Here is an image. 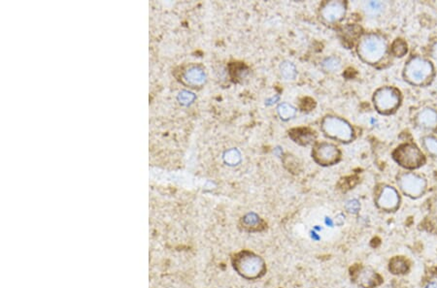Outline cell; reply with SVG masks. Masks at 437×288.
Masks as SVG:
<instances>
[{
  "label": "cell",
  "instance_id": "obj_18",
  "mask_svg": "<svg viewBox=\"0 0 437 288\" xmlns=\"http://www.w3.org/2000/svg\"><path fill=\"white\" fill-rule=\"evenodd\" d=\"M223 159L226 164L230 166H236L241 162V154L237 149H230L225 152Z\"/></svg>",
  "mask_w": 437,
  "mask_h": 288
},
{
  "label": "cell",
  "instance_id": "obj_13",
  "mask_svg": "<svg viewBox=\"0 0 437 288\" xmlns=\"http://www.w3.org/2000/svg\"><path fill=\"white\" fill-rule=\"evenodd\" d=\"M261 219L255 212H249L242 217V224L244 228L249 231H258L261 227Z\"/></svg>",
  "mask_w": 437,
  "mask_h": 288
},
{
  "label": "cell",
  "instance_id": "obj_20",
  "mask_svg": "<svg viewBox=\"0 0 437 288\" xmlns=\"http://www.w3.org/2000/svg\"><path fill=\"white\" fill-rule=\"evenodd\" d=\"M322 67L327 72H335L340 68V61L337 58L329 57L323 60Z\"/></svg>",
  "mask_w": 437,
  "mask_h": 288
},
{
  "label": "cell",
  "instance_id": "obj_16",
  "mask_svg": "<svg viewBox=\"0 0 437 288\" xmlns=\"http://www.w3.org/2000/svg\"><path fill=\"white\" fill-rule=\"evenodd\" d=\"M419 119L420 122L424 124V126L427 127L435 126L437 121V113L433 110H425L421 113Z\"/></svg>",
  "mask_w": 437,
  "mask_h": 288
},
{
  "label": "cell",
  "instance_id": "obj_11",
  "mask_svg": "<svg viewBox=\"0 0 437 288\" xmlns=\"http://www.w3.org/2000/svg\"><path fill=\"white\" fill-rule=\"evenodd\" d=\"M358 283L365 288H373L379 284V276L369 268H363L358 275Z\"/></svg>",
  "mask_w": 437,
  "mask_h": 288
},
{
  "label": "cell",
  "instance_id": "obj_7",
  "mask_svg": "<svg viewBox=\"0 0 437 288\" xmlns=\"http://www.w3.org/2000/svg\"><path fill=\"white\" fill-rule=\"evenodd\" d=\"M398 95L396 90L384 88L374 94V105L380 112H388L397 107Z\"/></svg>",
  "mask_w": 437,
  "mask_h": 288
},
{
  "label": "cell",
  "instance_id": "obj_12",
  "mask_svg": "<svg viewBox=\"0 0 437 288\" xmlns=\"http://www.w3.org/2000/svg\"><path fill=\"white\" fill-rule=\"evenodd\" d=\"M291 138L299 145L307 146L314 141V131L308 128H296L289 132Z\"/></svg>",
  "mask_w": 437,
  "mask_h": 288
},
{
  "label": "cell",
  "instance_id": "obj_21",
  "mask_svg": "<svg viewBox=\"0 0 437 288\" xmlns=\"http://www.w3.org/2000/svg\"><path fill=\"white\" fill-rule=\"evenodd\" d=\"M393 53L397 57H403L405 53L407 52V46L406 44L401 40H397L393 45Z\"/></svg>",
  "mask_w": 437,
  "mask_h": 288
},
{
  "label": "cell",
  "instance_id": "obj_4",
  "mask_svg": "<svg viewBox=\"0 0 437 288\" xmlns=\"http://www.w3.org/2000/svg\"><path fill=\"white\" fill-rule=\"evenodd\" d=\"M341 154L338 148L328 142L316 143L312 149V157L320 165L329 166L337 163Z\"/></svg>",
  "mask_w": 437,
  "mask_h": 288
},
{
  "label": "cell",
  "instance_id": "obj_9",
  "mask_svg": "<svg viewBox=\"0 0 437 288\" xmlns=\"http://www.w3.org/2000/svg\"><path fill=\"white\" fill-rule=\"evenodd\" d=\"M400 187L410 196H419L424 192L425 182L416 175L407 174L400 179Z\"/></svg>",
  "mask_w": 437,
  "mask_h": 288
},
{
  "label": "cell",
  "instance_id": "obj_10",
  "mask_svg": "<svg viewBox=\"0 0 437 288\" xmlns=\"http://www.w3.org/2000/svg\"><path fill=\"white\" fill-rule=\"evenodd\" d=\"M377 203L380 208L384 210H393L397 208L398 203V195L396 190L390 187H386L380 193Z\"/></svg>",
  "mask_w": 437,
  "mask_h": 288
},
{
  "label": "cell",
  "instance_id": "obj_19",
  "mask_svg": "<svg viewBox=\"0 0 437 288\" xmlns=\"http://www.w3.org/2000/svg\"><path fill=\"white\" fill-rule=\"evenodd\" d=\"M390 270L394 274H402L407 271V263L401 258H395L390 264Z\"/></svg>",
  "mask_w": 437,
  "mask_h": 288
},
{
  "label": "cell",
  "instance_id": "obj_6",
  "mask_svg": "<svg viewBox=\"0 0 437 288\" xmlns=\"http://www.w3.org/2000/svg\"><path fill=\"white\" fill-rule=\"evenodd\" d=\"M346 13V4L343 1L325 2L320 7V17L328 23L339 21Z\"/></svg>",
  "mask_w": 437,
  "mask_h": 288
},
{
  "label": "cell",
  "instance_id": "obj_1",
  "mask_svg": "<svg viewBox=\"0 0 437 288\" xmlns=\"http://www.w3.org/2000/svg\"><path fill=\"white\" fill-rule=\"evenodd\" d=\"M234 269L243 278L255 280L264 274L265 264L258 255L249 251H242L236 254L234 258Z\"/></svg>",
  "mask_w": 437,
  "mask_h": 288
},
{
  "label": "cell",
  "instance_id": "obj_5",
  "mask_svg": "<svg viewBox=\"0 0 437 288\" xmlns=\"http://www.w3.org/2000/svg\"><path fill=\"white\" fill-rule=\"evenodd\" d=\"M395 157L402 166L408 168H415L424 162V157L421 152L413 145L407 144L399 147L395 153Z\"/></svg>",
  "mask_w": 437,
  "mask_h": 288
},
{
  "label": "cell",
  "instance_id": "obj_14",
  "mask_svg": "<svg viewBox=\"0 0 437 288\" xmlns=\"http://www.w3.org/2000/svg\"><path fill=\"white\" fill-rule=\"evenodd\" d=\"M277 113L283 120H289L296 115L297 109L293 105L284 102L277 107Z\"/></svg>",
  "mask_w": 437,
  "mask_h": 288
},
{
  "label": "cell",
  "instance_id": "obj_17",
  "mask_svg": "<svg viewBox=\"0 0 437 288\" xmlns=\"http://www.w3.org/2000/svg\"><path fill=\"white\" fill-rule=\"evenodd\" d=\"M204 78L205 77H204L203 71L199 68L190 69V71L188 70V72L186 74V79L188 80V82H190L191 84H194V85L202 84L205 80Z\"/></svg>",
  "mask_w": 437,
  "mask_h": 288
},
{
  "label": "cell",
  "instance_id": "obj_24",
  "mask_svg": "<svg viewBox=\"0 0 437 288\" xmlns=\"http://www.w3.org/2000/svg\"><path fill=\"white\" fill-rule=\"evenodd\" d=\"M437 288V284H436V283H431V284H429V285L427 286V288Z\"/></svg>",
  "mask_w": 437,
  "mask_h": 288
},
{
  "label": "cell",
  "instance_id": "obj_23",
  "mask_svg": "<svg viewBox=\"0 0 437 288\" xmlns=\"http://www.w3.org/2000/svg\"><path fill=\"white\" fill-rule=\"evenodd\" d=\"M346 207H347V210H348L350 212L355 213V212H358V209H359V204H358V202L357 200H352V201L348 202V204H347Z\"/></svg>",
  "mask_w": 437,
  "mask_h": 288
},
{
  "label": "cell",
  "instance_id": "obj_3",
  "mask_svg": "<svg viewBox=\"0 0 437 288\" xmlns=\"http://www.w3.org/2000/svg\"><path fill=\"white\" fill-rule=\"evenodd\" d=\"M322 131L324 134L340 142H351L354 138L352 126L343 118L335 115H327L322 120Z\"/></svg>",
  "mask_w": 437,
  "mask_h": 288
},
{
  "label": "cell",
  "instance_id": "obj_8",
  "mask_svg": "<svg viewBox=\"0 0 437 288\" xmlns=\"http://www.w3.org/2000/svg\"><path fill=\"white\" fill-rule=\"evenodd\" d=\"M431 63L421 58L413 59L407 66V76L410 80L413 81V83H422L431 75Z\"/></svg>",
  "mask_w": 437,
  "mask_h": 288
},
{
  "label": "cell",
  "instance_id": "obj_2",
  "mask_svg": "<svg viewBox=\"0 0 437 288\" xmlns=\"http://www.w3.org/2000/svg\"><path fill=\"white\" fill-rule=\"evenodd\" d=\"M386 51L385 40L377 34H366L361 37L358 53L359 57L367 63H377L383 57Z\"/></svg>",
  "mask_w": 437,
  "mask_h": 288
},
{
  "label": "cell",
  "instance_id": "obj_15",
  "mask_svg": "<svg viewBox=\"0 0 437 288\" xmlns=\"http://www.w3.org/2000/svg\"><path fill=\"white\" fill-rule=\"evenodd\" d=\"M281 75L285 80H294L297 77V67L291 61H284L280 65Z\"/></svg>",
  "mask_w": 437,
  "mask_h": 288
},
{
  "label": "cell",
  "instance_id": "obj_22",
  "mask_svg": "<svg viewBox=\"0 0 437 288\" xmlns=\"http://www.w3.org/2000/svg\"><path fill=\"white\" fill-rule=\"evenodd\" d=\"M427 150L434 154H437V140L435 138H427L425 142Z\"/></svg>",
  "mask_w": 437,
  "mask_h": 288
}]
</instances>
